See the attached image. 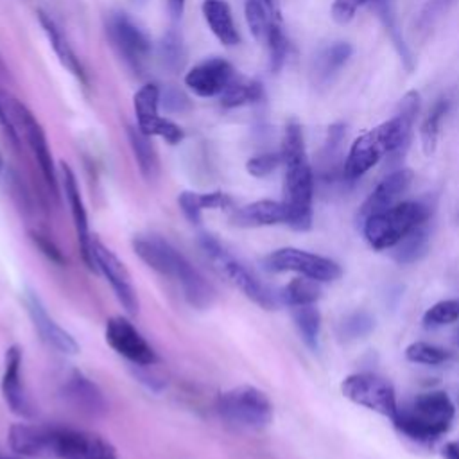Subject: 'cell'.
Instances as JSON below:
<instances>
[{"instance_id":"cell-1","label":"cell","mask_w":459,"mask_h":459,"mask_svg":"<svg viewBox=\"0 0 459 459\" xmlns=\"http://www.w3.org/2000/svg\"><path fill=\"white\" fill-rule=\"evenodd\" d=\"M420 109V95L407 91L393 118L360 134L350 147L346 161L342 165V176L348 181H355L364 176L384 156H400L405 152L411 142L412 124Z\"/></svg>"},{"instance_id":"cell-2","label":"cell","mask_w":459,"mask_h":459,"mask_svg":"<svg viewBox=\"0 0 459 459\" xmlns=\"http://www.w3.org/2000/svg\"><path fill=\"white\" fill-rule=\"evenodd\" d=\"M134 255L161 276L174 280L186 303L194 308H208L215 299V289L208 278L169 240L160 235H136L131 242Z\"/></svg>"},{"instance_id":"cell-3","label":"cell","mask_w":459,"mask_h":459,"mask_svg":"<svg viewBox=\"0 0 459 459\" xmlns=\"http://www.w3.org/2000/svg\"><path fill=\"white\" fill-rule=\"evenodd\" d=\"M280 152L285 165L281 203L287 210V224L296 231H307L312 226L314 172L305 152L303 131L298 122L287 124Z\"/></svg>"},{"instance_id":"cell-4","label":"cell","mask_w":459,"mask_h":459,"mask_svg":"<svg viewBox=\"0 0 459 459\" xmlns=\"http://www.w3.org/2000/svg\"><path fill=\"white\" fill-rule=\"evenodd\" d=\"M454 414V403L445 391H429L418 394L409 405H398L391 421L411 439L432 443L450 429Z\"/></svg>"},{"instance_id":"cell-5","label":"cell","mask_w":459,"mask_h":459,"mask_svg":"<svg viewBox=\"0 0 459 459\" xmlns=\"http://www.w3.org/2000/svg\"><path fill=\"white\" fill-rule=\"evenodd\" d=\"M199 247L206 260L212 264L215 273L224 278L230 285L238 289L247 299L256 303L265 310H273L276 307V296L271 289L237 256L233 255L215 235L201 233Z\"/></svg>"},{"instance_id":"cell-6","label":"cell","mask_w":459,"mask_h":459,"mask_svg":"<svg viewBox=\"0 0 459 459\" xmlns=\"http://www.w3.org/2000/svg\"><path fill=\"white\" fill-rule=\"evenodd\" d=\"M429 217L430 208L421 201L396 203L394 206L380 213H375L362 222L364 238L377 251L391 249L411 230H414L420 224H425Z\"/></svg>"},{"instance_id":"cell-7","label":"cell","mask_w":459,"mask_h":459,"mask_svg":"<svg viewBox=\"0 0 459 459\" xmlns=\"http://www.w3.org/2000/svg\"><path fill=\"white\" fill-rule=\"evenodd\" d=\"M217 412L228 425L249 430H262L273 421V403L255 385H237L221 393Z\"/></svg>"},{"instance_id":"cell-8","label":"cell","mask_w":459,"mask_h":459,"mask_svg":"<svg viewBox=\"0 0 459 459\" xmlns=\"http://www.w3.org/2000/svg\"><path fill=\"white\" fill-rule=\"evenodd\" d=\"M68 427L39 425V423H14L9 427L7 443L9 448L32 459H65L68 439Z\"/></svg>"},{"instance_id":"cell-9","label":"cell","mask_w":459,"mask_h":459,"mask_svg":"<svg viewBox=\"0 0 459 459\" xmlns=\"http://www.w3.org/2000/svg\"><path fill=\"white\" fill-rule=\"evenodd\" d=\"M264 267L271 273H298L319 283L335 281L342 274L337 262L298 247H280L269 253L264 258Z\"/></svg>"},{"instance_id":"cell-10","label":"cell","mask_w":459,"mask_h":459,"mask_svg":"<svg viewBox=\"0 0 459 459\" xmlns=\"http://www.w3.org/2000/svg\"><path fill=\"white\" fill-rule=\"evenodd\" d=\"M5 104V109L13 120V124L16 122L23 134H25V140L39 165V170H41V176L45 179V183L48 185L50 192L54 197H57V192H59V183H57V170H56V165H54V160H52V152H50V147H48V142H47V134L41 127V124L36 120V117L30 113V109L20 102L18 99H13L9 97V100H4Z\"/></svg>"},{"instance_id":"cell-11","label":"cell","mask_w":459,"mask_h":459,"mask_svg":"<svg viewBox=\"0 0 459 459\" xmlns=\"http://www.w3.org/2000/svg\"><path fill=\"white\" fill-rule=\"evenodd\" d=\"M341 393L350 402L375 411L382 416L394 418L398 411L396 394L389 380L375 373H353L341 384Z\"/></svg>"},{"instance_id":"cell-12","label":"cell","mask_w":459,"mask_h":459,"mask_svg":"<svg viewBox=\"0 0 459 459\" xmlns=\"http://www.w3.org/2000/svg\"><path fill=\"white\" fill-rule=\"evenodd\" d=\"M108 38L117 54L134 72H142L151 57V39L145 30L126 13H113L106 23Z\"/></svg>"},{"instance_id":"cell-13","label":"cell","mask_w":459,"mask_h":459,"mask_svg":"<svg viewBox=\"0 0 459 459\" xmlns=\"http://www.w3.org/2000/svg\"><path fill=\"white\" fill-rule=\"evenodd\" d=\"M90 255L93 262V271L100 273L108 280L124 310L127 314H136L140 307L138 294L124 262L95 237H91L90 242Z\"/></svg>"},{"instance_id":"cell-14","label":"cell","mask_w":459,"mask_h":459,"mask_svg":"<svg viewBox=\"0 0 459 459\" xmlns=\"http://www.w3.org/2000/svg\"><path fill=\"white\" fill-rule=\"evenodd\" d=\"M104 339L108 346L133 366H154L158 353L142 335V332L124 316H113L106 321Z\"/></svg>"},{"instance_id":"cell-15","label":"cell","mask_w":459,"mask_h":459,"mask_svg":"<svg viewBox=\"0 0 459 459\" xmlns=\"http://www.w3.org/2000/svg\"><path fill=\"white\" fill-rule=\"evenodd\" d=\"M0 391L13 414L20 418H32L34 409L23 384V350L18 344L5 350Z\"/></svg>"},{"instance_id":"cell-16","label":"cell","mask_w":459,"mask_h":459,"mask_svg":"<svg viewBox=\"0 0 459 459\" xmlns=\"http://www.w3.org/2000/svg\"><path fill=\"white\" fill-rule=\"evenodd\" d=\"M23 305L29 312V317L32 321L34 330L38 332L39 339L48 344L50 348H54L59 353L65 355H75L79 351V344L74 339V335L70 332H66L45 308L43 301L39 299V296L30 290L25 289L23 292Z\"/></svg>"},{"instance_id":"cell-17","label":"cell","mask_w":459,"mask_h":459,"mask_svg":"<svg viewBox=\"0 0 459 459\" xmlns=\"http://www.w3.org/2000/svg\"><path fill=\"white\" fill-rule=\"evenodd\" d=\"M235 70L222 57H208L185 74V86L197 97H219L233 81Z\"/></svg>"},{"instance_id":"cell-18","label":"cell","mask_w":459,"mask_h":459,"mask_svg":"<svg viewBox=\"0 0 459 459\" xmlns=\"http://www.w3.org/2000/svg\"><path fill=\"white\" fill-rule=\"evenodd\" d=\"M61 396L75 411L86 416H102L108 411V402L99 385L81 369H72L61 385Z\"/></svg>"},{"instance_id":"cell-19","label":"cell","mask_w":459,"mask_h":459,"mask_svg":"<svg viewBox=\"0 0 459 459\" xmlns=\"http://www.w3.org/2000/svg\"><path fill=\"white\" fill-rule=\"evenodd\" d=\"M59 178H61V188H63L65 197H66L68 206H70L75 235H77V242H79V249H81V256H82L86 267L90 271H93V262H91V255H90L91 235H90V226H88V213H86V208H84V203H82V195H81L75 174L70 169V165L59 163Z\"/></svg>"},{"instance_id":"cell-20","label":"cell","mask_w":459,"mask_h":459,"mask_svg":"<svg viewBox=\"0 0 459 459\" xmlns=\"http://www.w3.org/2000/svg\"><path fill=\"white\" fill-rule=\"evenodd\" d=\"M412 181V172L409 169H398L387 174L375 190L366 197L362 206L359 208V221L364 222L368 217L380 213L398 203V199L407 192Z\"/></svg>"},{"instance_id":"cell-21","label":"cell","mask_w":459,"mask_h":459,"mask_svg":"<svg viewBox=\"0 0 459 459\" xmlns=\"http://www.w3.org/2000/svg\"><path fill=\"white\" fill-rule=\"evenodd\" d=\"M38 20H39V25L50 43V47L54 48V54L57 56L59 63L82 84V86H88V75H86V70L79 59V56L75 54V50L72 48L68 38L65 36V32L61 30V27L54 22V18L45 13V11H38Z\"/></svg>"},{"instance_id":"cell-22","label":"cell","mask_w":459,"mask_h":459,"mask_svg":"<svg viewBox=\"0 0 459 459\" xmlns=\"http://www.w3.org/2000/svg\"><path fill=\"white\" fill-rule=\"evenodd\" d=\"M230 221L233 226H238V228H262V226L287 224V210L281 201L258 199L240 208H235Z\"/></svg>"},{"instance_id":"cell-23","label":"cell","mask_w":459,"mask_h":459,"mask_svg":"<svg viewBox=\"0 0 459 459\" xmlns=\"http://www.w3.org/2000/svg\"><path fill=\"white\" fill-rule=\"evenodd\" d=\"M201 11L210 30L222 45L235 47L240 41V34L233 20L231 7L226 0H203Z\"/></svg>"},{"instance_id":"cell-24","label":"cell","mask_w":459,"mask_h":459,"mask_svg":"<svg viewBox=\"0 0 459 459\" xmlns=\"http://www.w3.org/2000/svg\"><path fill=\"white\" fill-rule=\"evenodd\" d=\"M65 459H118L115 446L95 432L72 429Z\"/></svg>"},{"instance_id":"cell-25","label":"cell","mask_w":459,"mask_h":459,"mask_svg":"<svg viewBox=\"0 0 459 459\" xmlns=\"http://www.w3.org/2000/svg\"><path fill=\"white\" fill-rule=\"evenodd\" d=\"M127 138H129V145H131V151L134 154V160H136V165H138L142 176L147 181H154L160 174V160H158V152H156V147L152 145L151 136L142 133L138 129V126L136 127L129 126Z\"/></svg>"},{"instance_id":"cell-26","label":"cell","mask_w":459,"mask_h":459,"mask_svg":"<svg viewBox=\"0 0 459 459\" xmlns=\"http://www.w3.org/2000/svg\"><path fill=\"white\" fill-rule=\"evenodd\" d=\"M160 93H161L160 86L149 82V84H143L133 97L136 126L145 134H149L152 126L161 118V115H160Z\"/></svg>"},{"instance_id":"cell-27","label":"cell","mask_w":459,"mask_h":459,"mask_svg":"<svg viewBox=\"0 0 459 459\" xmlns=\"http://www.w3.org/2000/svg\"><path fill=\"white\" fill-rule=\"evenodd\" d=\"M393 258L398 264H414L420 258L425 256L429 249V230L427 222L416 226L411 230L400 242H396L393 247Z\"/></svg>"},{"instance_id":"cell-28","label":"cell","mask_w":459,"mask_h":459,"mask_svg":"<svg viewBox=\"0 0 459 459\" xmlns=\"http://www.w3.org/2000/svg\"><path fill=\"white\" fill-rule=\"evenodd\" d=\"M262 97H264V90L260 82L247 81L235 75L233 81L219 95V100L222 108H237L249 102H258Z\"/></svg>"},{"instance_id":"cell-29","label":"cell","mask_w":459,"mask_h":459,"mask_svg":"<svg viewBox=\"0 0 459 459\" xmlns=\"http://www.w3.org/2000/svg\"><path fill=\"white\" fill-rule=\"evenodd\" d=\"M321 298V287L319 281L298 276L292 278L281 290H280V301L287 307H299V305H312Z\"/></svg>"},{"instance_id":"cell-30","label":"cell","mask_w":459,"mask_h":459,"mask_svg":"<svg viewBox=\"0 0 459 459\" xmlns=\"http://www.w3.org/2000/svg\"><path fill=\"white\" fill-rule=\"evenodd\" d=\"M290 316H292V321H294L303 342L310 350H317L319 330H321V314H319L316 303L290 307Z\"/></svg>"},{"instance_id":"cell-31","label":"cell","mask_w":459,"mask_h":459,"mask_svg":"<svg viewBox=\"0 0 459 459\" xmlns=\"http://www.w3.org/2000/svg\"><path fill=\"white\" fill-rule=\"evenodd\" d=\"M244 13H246V22L258 41H265L269 25L273 20H278V14H274L264 0H246L244 4Z\"/></svg>"},{"instance_id":"cell-32","label":"cell","mask_w":459,"mask_h":459,"mask_svg":"<svg viewBox=\"0 0 459 459\" xmlns=\"http://www.w3.org/2000/svg\"><path fill=\"white\" fill-rule=\"evenodd\" d=\"M185 45L181 36L176 30H169L161 36L158 45V57L163 65V68L170 72H178L185 63Z\"/></svg>"},{"instance_id":"cell-33","label":"cell","mask_w":459,"mask_h":459,"mask_svg":"<svg viewBox=\"0 0 459 459\" xmlns=\"http://www.w3.org/2000/svg\"><path fill=\"white\" fill-rule=\"evenodd\" d=\"M448 100L446 99H439L432 109L429 111V115L425 117L423 124H421V145H423V152L427 156H430L436 151V143H437V134H439V124L443 120V117L448 111Z\"/></svg>"},{"instance_id":"cell-34","label":"cell","mask_w":459,"mask_h":459,"mask_svg":"<svg viewBox=\"0 0 459 459\" xmlns=\"http://www.w3.org/2000/svg\"><path fill=\"white\" fill-rule=\"evenodd\" d=\"M351 52H353V48L350 43L339 41V43L330 45L328 48H325L319 54V57L316 61V74L321 79H328L335 70H339L348 61Z\"/></svg>"},{"instance_id":"cell-35","label":"cell","mask_w":459,"mask_h":459,"mask_svg":"<svg viewBox=\"0 0 459 459\" xmlns=\"http://www.w3.org/2000/svg\"><path fill=\"white\" fill-rule=\"evenodd\" d=\"M265 43H267V48H269V63H271V70L273 72H280L283 63H285V57H287V52H289V41L278 23V20H273V23L269 25V30H267V36H265Z\"/></svg>"},{"instance_id":"cell-36","label":"cell","mask_w":459,"mask_h":459,"mask_svg":"<svg viewBox=\"0 0 459 459\" xmlns=\"http://www.w3.org/2000/svg\"><path fill=\"white\" fill-rule=\"evenodd\" d=\"M450 353L439 346L418 341L405 348V359L414 364H425V366H437L448 360Z\"/></svg>"},{"instance_id":"cell-37","label":"cell","mask_w":459,"mask_h":459,"mask_svg":"<svg viewBox=\"0 0 459 459\" xmlns=\"http://www.w3.org/2000/svg\"><path fill=\"white\" fill-rule=\"evenodd\" d=\"M459 321V299H443L423 314L425 328H437Z\"/></svg>"},{"instance_id":"cell-38","label":"cell","mask_w":459,"mask_h":459,"mask_svg":"<svg viewBox=\"0 0 459 459\" xmlns=\"http://www.w3.org/2000/svg\"><path fill=\"white\" fill-rule=\"evenodd\" d=\"M160 106H163V109L167 113H188L192 109V102L188 99V95L176 88V86H165V90H161L160 93Z\"/></svg>"},{"instance_id":"cell-39","label":"cell","mask_w":459,"mask_h":459,"mask_svg":"<svg viewBox=\"0 0 459 459\" xmlns=\"http://www.w3.org/2000/svg\"><path fill=\"white\" fill-rule=\"evenodd\" d=\"M283 163L281 152H262L246 161V170L255 178H265Z\"/></svg>"},{"instance_id":"cell-40","label":"cell","mask_w":459,"mask_h":459,"mask_svg":"<svg viewBox=\"0 0 459 459\" xmlns=\"http://www.w3.org/2000/svg\"><path fill=\"white\" fill-rule=\"evenodd\" d=\"M341 328H342V335H346L348 339H357L371 332L373 319L366 312H355L342 321Z\"/></svg>"},{"instance_id":"cell-41","label":"cell","mask_w":459,"mask_h":459,"mask_svg":"<svg viewBox=\"0 0 459 459\" xmlns=\"http://www.w3.org/2000/svg\"><path fill=\"white\" fill-rule=\"evenodd\" d=\"M178 204L183 212V215L192 222V224H199L203 221V208L199 204V197L197 192H190L185 190L179 194L178 197Z\"/></svg>"},{"instance_id":"cell-42","label":"cell","mask_w":459,"mask_h":459,"mask_svg":"<svg viewBox=\"0 0 459 459\" xmlns=\"http://www.w3.org/2000/svg\"><path fill=\"white\" fill-rule=\"evenodd\" d=\"M30 240L34 242V246H36L50 262H54V264H57V265H63V264L66 262L63 251H61L48 237L32 231V233H30Z\"/></svg>"},{"instance_id":"cell-43","label":"cell","mask_w":459,"mask_h":459,"mask_svg":"<svg viewBox=\"0 0 459 459\" xmlns=\"http://www.w3.org/2000/svg\"><path fill=\"white\" fill-rule=\"evenodd\" d=\"M366 2H369V0H335L333 5H332V18L337 23L344 25L355 16L357 9L360 5H364Z\"/></svg>"},{"instance_id":"cell-44","label":"cell","mask_w":459,"mask_h":459,"mask_svg":"<svg viewBox=\"0 0 459 459\" xmlns=\"http://www.w3.org/2000/svg\"><path fill=\"white\" fill-rule=\"evenodd\" d=\"M0 126L5 131V134L11 138V142L18 143V131L14 129V124H13V120H11V117L5 109V104L2 100V97H0Z\"/></svg>"},{"instance_id":"cell-45","label":"cell","mask_w":459,"mask_h":459,"mask_svg":"<svg viewBox=\"0 0 459 459\" xmlns=\"http://www.w3.org/2000/svg\"><path fill=\"white\" fill-rule=\"evenodd\" d=\"M185 2L186 0H167V11L174 20H179L185 9Z\"/></svg>"},{"instance_id":"cell-46","label":"cell","mask_w":459,"mask_h":459,"mask_svg":"<svg viewBox=\"0 0 459 459\" xmlns=\"http://www.w3.org/2000/svg\"><path fill=\"white\" fill-rule=\"evenodd\" d=\"M443 457L445 459H459V443H455V441H450V443H446L445 446H443Z\"/></svg>"},{"instance_id":"cell-47","label":"cell","mask_w":459,"mask_h":459,"mask_svg":"<svg viewBox=\"0 0 459 459\" xmlns=\"http://www.w3.org/2000/svg\"><path fill=\"white\" fill-rule=\"evenodd\" d=\"M265 4H267V7L274 13V14H278V9H276V0H264Z\"/></svg>"},{"instance_id":"cell-48","label":"cell","mask_w":459,"mask_h":459,"mask_svg":"<svg viewBox=\"0 0 459 459\" xmlns=\"http://www.w3.org/2000/svg\"><path fill=\"white\" fill-rule=\"evenodd\" d=\"M454 342H455V346H459V326L454 332Z\"/></svg>"},{"instance_id":"cell-49","label":"cell","mask_w":459,"mask_h":459,"mask_svg":"<svg viewBox=\"0 0 459 459\" xmlns=\"http://www.w3.org/2000/svg\"><path fill=\"white\" fill-rule=\"evenodd\" d=\"M0 459H18V457H13V455H5L0 452Z\"/></svg>"},{"instance_id":"cell-50","label":"cell","mask_w":459,"mask_h":459,"mask_svg":"<svg viewBox=\"0 0 459 459\" xmlns=\"http://www.w3.org/2000/svg\"><path fill=\"white\" fill-rule=\"evenodd\" d=\"M4 169V160H2V154H0V170Z\"/></svg>"}]
</instances>
